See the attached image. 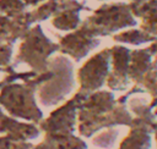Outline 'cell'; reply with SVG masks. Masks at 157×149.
I'll list each match as a JSON object with an SVG mask.
<instances>
[{
    "label": "cell",
    "instance_id": "cell-1",
    "mask_svg": "<svg viewBox=\"0 0 157 149\" xmlns=\"http://www.w3.org/2000/svg\"><path fill=\"white\" fill-rule=\"evenodd\" d=\"M145 93L140 87L132 85L128 93L115 99L112 90H97L88 94L78 109L77 132L81 137L91 138L103 128L114 126H130L134 116L128 110L126 101L130 95Z\"/></svg>",
    "mask_w": 157,
    "mask_h": 149
},
{
    "label": "cell",
    "instance_id": "cell-2",
    "mask_svg": "<svg viewBox=\"0 0 157 149\" xmlns=\"http://www.w3.org/2000/svg\"><path fill=\"white\" fill-rule=\"evenodd\" d=\"M53 77L52 71L45 73L10 72L0 87V105L10 116L39 125L43 112L36 101V89Z\"/></svg>",
    "mask_w": 157,
    "mask_h": 149
},
{
    "label": "cell",
    "instance_id": "cell-3",
    "mask_svg": "<svg viewBox=\"0 0 157 149\" xmlns=\"http://www.w3.org/2000/svg\"><path fill=\"white\" fill-rule=\"evenodd\" d=\"M135 26H137V18L131 12L130 2L102 4L80 24L96 38L114 35L121 29Z\"/></svg>",
    "mask_w": 157,
    "mask_h": 149
},
{
    "label": "cell",
    "instance_id": "cell-4",
    "mask_svg": "<svg viewBox=\"0 0 157 149\" xmlns=\"http://www.w3.org/2000/svg\"><path fill=\"white\" fill-rule=\"evenodd\" d=\"M60 50L59 43H53L42 31L39 24L29 28L26 35L22 38L15 65L27 64L36 73L49 72L48 59Z\"/></svg>",
    "mask_w": 157,
    "mask_h": 149
},
{
    "label": "cell",
    "instance_id": "cell-5",
    "mask_svg": "<svg viewBox=\"0 0 157 149\" xmlns=\"http://www.w3.org/2000/svg\"><path fill=\"white\" fill-rule=\"evenodd\" d=\"M135 117L129 126L128 136L120 142L118 149H151L153 125L157 116L150 104L132 106Z\"/></svg>",
    "mask_w": 157,
    "mask_h": 149
},
{
    "label": "cell",
    "instance_id": "cell-6",
    "mask_svg": "<svg viewBox=\"0 0 157 149\" xmlns=\"http://www.w3.org/2000/svg\"><path fill=\"white\" fill-rule=\"evenodd\" d=\"M112 54L110 48H105L92 55L77 71V79L80 88L77 92L88 95L101 90L107 83L110 72Z\"/></svg>",
    "mask_w": 157,
    "mask_h": 149
},
{
    "label": "cell",
    "instance_id": "cell-7",
    "mask_svg": "<svg viewBox=\"0 0 157 149\" xmlns=\"http://www.w3.org/2000/svg\"><path fill=\"white\" fill-rule=\"evenodd\" d=\"M87 95L77 92L71 99L49 114L39 122V128L45 134H70L77 131L78 109Z\"/></svg>",
    "mask_w": 157,
    "mask_h": 149
},
{
    "label": "cell",
    "instance_id": "cell-8",
    "mask_svg": "<svg viewBox=\"0 0 157 149\" xmlns=\"http://www.w3.org/2000/svg\"><path fill=\"white\" fill-rule=\"evenodd\" d=\"M112 65L105 85L112 92H123L128 89L130 81L129 67L131 59V50L124 45H113L110 48Z\"/></svg>",
    "mask_w": 157,
    "mask_h": 149
},
{
    "label": "cell",
    "instance_id": "cell-9",
    "mask_svg": "<svg viewBox=\"0 0 157 149\" xmlns=\"http://www.w3.org/2000/svg\"><path fill=\"white\" fill-rule=\"evenodd\" d=\"M99 38L91 35L86 29L78 27L77 29L60 37L59 51L61 54L69 55L76 62H78L83 57H86L93 49H96L99 45Z\"/></svg>",
    "mask_w": 157,
    "mask_h": 149
},
{
    "label": "cell",
    "instance_id": "cell-10",
    "mask_svg": "<svg viewBox=\"0 0 157 149\" xmlns=\"http://www.w3.org/2000/svg\"><path fill=\"white\" fill-rule=\"evenodd\" d=\"M40 132L42 131L38 125L32 122H21L12 116L5 115L0 109V133L17 140L29 142L38 138Z\"/></svg>",
    "mask_w": 157,
    "mask_h": 149
},
{
    "label": "cell",
    "instance_id": "cell-11",
    "mask_svg": "<svg viewBox=\"0 0 157 149\" xmlns=\"http://www.w3.org/2000/svg\"><path fill=\"white\" fill-rule=\"evenodd\" d=\"M132 15L140 20V29L157 37V0L130 2Z\"/></svg>",
    "mask_w": 157,
    "mask_h": 149
},
{
    "label": "cell",
    "instance_id": "cell-12",
    "mask_svg": "<svg viewBox=\"0 0 157 149\" xmlns=\"http://www.w3.org/2000/svg\"><path fill=\"white\" fill-rule=\"evenodd\" d=\"M152 62H153V54L150 46L131 50L129 77H130V81L134 82L135 85H139L144 76L148 72Z\"/></svg>",
    "mask_w": 157,
    "mask_h": 149
},
{
    "label": "cell",
    "instance_id": "cell-13",
    "mask_svg": "<svg viewBox=\"0 0 157 149\" xmlns=\"http://www.w3.org/2000/svg\"><path fill=\"white\" fill-rule=\"evenodd\" d=\"M74 7H87L85 2H80L77 0H47L40 4L34 11L31 12V17L33 22L45 21L48 18H53L60 12L74 9Z\"/></svg>",
    "mask_w": 157,
    "mask_h": 149
},
{
    "label": "cell",
    "instance_id": "cell-14",
    "mask_svg": "<svg viewBox=\"0 0 157 149\" xmlns=\"http://www.w3.org/2000/svg\"><path fill=\"white\" fill-rule=\"evenodd\" d=\"M82 10H88V7H74L67 9L55 17L52 18V24L63 32H72L80 27L82 20L80 17V12Z\"/></svg>",
    "mask_w": 157,
    "mask_h": 149
},
{
    "label": "cell",
    "instance_id": "cell-15",
    "mask_svg": "<svg viewBox=\"0 0 157 149\" xmlns=\"http://www.w3.org/2000/svg\"><path fill=\"white\" fill-rule=\"evenodd\" d=\"M113 40L119 44H128V45H141L152 43L156 40L157 37H153L140 28H130L126 31H121L112 35Z\"/></svg>",
    "mask_w": 157,
    "mask_h": 149
},
{
    "label": "cell",
    "instance_id": "cell-16",
    "mask_svg": "<svg viewBox=\"0 0 157 149\" xmlns=\"http://www.w3.org/2000/svg\"><path fill=\"white\" fill-rule=\"evenodd\" d=\"M44 140L55 149H87V143L75 133L70 134H44Z\"/></svg>",
    "mask_w": 157,
    "mask_h": 149
},
{
    "label": "cell",
    "instance_id": "cell-17",
    "mask_svg": "<svg viewBox=\"0 0 157 149\" xmlns=\"http://www.w3.org/2000/svg\"><path fill=\"white\" fill-rule=\"evenodd\" d=\"M33 144L29 142L17 140L9 136H1L0 137V149H32Z\"/></svg>",
    "mask_w": 157,
    "mask_h": 149
},
{
    "label": "cell",
    "instance_id": "cell-18",
    "mask_svg": "<svg viewBox=\"0 0 157 149\" xmlns=\"http://www.w3.org/2000/svg\"><path fill=\"white\" fill-rule=\"evenodd\" d=\"M12 49L13 45L10 43L0 44V67L1 68H11L10 65L11 57H12Z\"/></svg>",
    "mask_w": 157,
    "mask_h": 149
},
{
    "label": "cell",
    "instance_id": "cell-19",
    "mask_svg": "<svg viewBox=\"0 0 157 149\" xmlns=\"http://www.w3.org/2000/svg\"><path fill=\"white\" fill-rule=\"evenodd\" d=\"M32 149H55L53 145H50L48 142H45L44 139L40 142V143H38L37 145H33V148Z\"/></svg>",
    "mask_w": 157,
    "mask_h": 149
},
{
    "label": "cell",
    "instance_id": "cell-20",
    "mask_svg": "<svg viewBox=\"0 0 157 149\" xmlns=\"http://www.w3.org/2000/svg\"><path fill=\"white\" fill-rule=\"evenodd\" d=\"M44 1H47V0H23L26 6H36L38 4H43Z\"/></svg>",
    "mask_w": 157,
    "mask_h": 149
},
{
    "label": "cell",
    "instance_id": "cell-21",
    "mask_svg": "<svg viewBox=\"0 0 157 149\" xmlns=\"http://www.w3.org/2000/svg\"><path fill=\"white\" fill-rule=\"evenodd\" d=\"M153 134H155V139H156V143H157V121L153 125Z\"/></svg>",
    "mask_w": 157,
    "mask_h": 149
},
{
    "label": "cell",
    "instance_id": "cell-22",
    "mask_svg": "<svg viewBox=\"0 0 157 149\" xmlns=\"http://www.w3.org/2000/svg\"><path fill=\"white\" fill-rule=\"evenodd\" d=\"M0 71H7V72H12V71H13V68H12V67H11V68H1V67H0Z\"/></svg>",
    "mask_w": 157,
    "mask_h": 149
},
{
    "label": "cell",
    "instance_id": "cell-23",
    "mask_svg": "<svg viewBox=\"0 0 157 149\" xmlns=\"http://www.w3.org/2000/svg\"><path fill=\"white\" fill-rule=\"evenodd\" d=\"M130 2H144V1H147V0H129Z\"/></svg>",
    "mask_w": 157,
    "mask_h": 149
},
{
    "label": "cell",
    "instance_id": "cell-24",
    "mask_svg": "<svg viewBox=\"0 0 157 149\" xmlns=\"http://www.w3.org/2000/svg\"><path fill=\"white\" fill-rule=\"evenodd\" d=\"M1 85H2V82H1V83H0V87H1Z\"/></svg>",
    "mask_w": 157,
    "mask_h": 149
},
{
    "label": "cell",
    "instance_id": "cell-25",
    "mask_svg": "<svg viewBox=\"0 0 157 149\" xmlns=\"http://www.w3.org/2000/svg\"><path fill=\"white\" fill-rule=\"evenodd\" d=\"M98 1H104V0H98Z\"/></svg>",
    "mask_w": 157,
    "mask_h": 149
}]
</instances>
